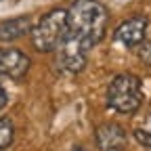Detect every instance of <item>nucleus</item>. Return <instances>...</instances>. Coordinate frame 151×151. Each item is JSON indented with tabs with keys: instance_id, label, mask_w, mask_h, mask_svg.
<instances>
[{
	"instance_id": "9",
	"label": "nucleus",
	"mask_w": 151,
	"mask_h": 151,
	"mask_svg": "<svg viewBox=\"0 0 151 151\" xmlns=\"http://www.w3.org/2000/svg\"><path fill=\"white\" fill-rule=\"evenodd\" d=\"M137 55H139V59L147 65H151V42L149 40H143L139 46H137Z\"/></svg>"
},
{
	"instance_id": "8",
	"label": "nucleus",
	"mask_w": 151,
	"mask_h": 151,
	"mask_svg": "<svg viewBox=\"0 0 151 151\" xmlns=\"http://www.w3.org/2000/svg\"><path fill=\"white\" fill-rule=\"evenodd\" d=\"M13 139H15V128H13V124H11L9 120H4V118H0V149L11 147Z\"/></svg>"
},
{
	"instance_id": "4",
	"label": "nucleus",
	"mask_w": 151,
	"mask_h": 151,
	"mask_svg": "<svg viewBox=\"0 0 151 151\" xmlns=\"http://www.w3.org/2000/svg\"><path fill=\"white\" fill-rule=\"evenodd\" d=\"M145 34H147V19L141 17V15H137V17L126 19L124 23H120L118 29H116V34H113V38H116L118 42H122L124 46L137 48L145 40Z\"/></svg>"
},
{
	"instance_id": "7",
	"label": "nucleus",
	"mask_w": 151,
	"mask_h": 151,
	"mask_svg": "<svg viewBox=\"0 0 151 151\" xmlns=\"http://www.w3.org/2000/svg\"><path fill=\"white\" fill-rule=\"evenodd\" d=\"M32 17L21 15V17H13L0 23V42H13L17 38L25 36L27 32H32Z\"/></svg>"
},
{
	"instance_id": "1",
	"label": "nucleus",
	"mask_w": 151,
	"mask_h": 151,
	"mask_svg": "<svg viewBox=\"0 0 151 151\" xmlns=\"http://www.w3.org/2000/svg\"><path fill=\"white\" fill-rule=\"evenodd\" d=\"M107 21V9L99 0H73L67 9V29L61 40H69L90 52L103 40Z\"/></svg>"
},
{
	"instance_id": "5",
	"label": "nucleus",
	"mask_w": 151,
	"mask_h": 151,
	"mask_svg": "<svg viewBox=\"0 0 151 151\" xmlns=\"http://www.w3.org/2000/svg\"><path fill=\"white\" fill-rule=\"evenodd\" d=\"M94 141L101 151H124L128 137L124 128L118 124H101L94 132Z\"/></svg>"
},
{
	"instance_id": "6",
	"label": "nucleus",
	"mask_w": 151,
	"mask_h": 151,
	"mask_svg": "<svg viewBox=\"0 0 151 151\" xmlns=\"http://www.w3.org/2000/svg\"><path fill=\"white\" fill-rule=\"evenodd\" d=\"M29 69L27 55L19 48H0V76L9 78H21Z\"/></svg>"
},
{
	"instance_id": "10",
	"label": "nucleus",
	"mask_w": 151,
	"mask_h": 151,
	"mask_svg": "<svg viewBox=\"0 0 151 151\" xmlns=\"http://www.w3.org/2000/svg\"><path fill=\"white\" fill-rule=\"evenodd\" d=\"M134 137H137V141H139L141 145H145V147H151V132L137 130V132H134Z\"/></svg>"
},
{
	"instance_id": "2",
	"label": "nucleus",
	"mask_w": 151,
	"mask_h": 151,
	"mask_svg": "<svg viewBox=\"0 0 151 151\" xmlns=\"http://www.w3.org/2000/svg\"><path fill=\"white\" fill-rule=\"evenodd\" d=\"M143 103L141 80L132 73H120L107 88V105L118 113H134Z\"/></svg>"
},
{
	"instance_id": "3",
	"label": "nucleus",
	"mask_w": 151,
	"mask_h": 151,
	"mask_svg": "<svg viewBox=\"0 0 151 151\" xmlns=\"http://www.w3.org/2000/svg\"><path fill=\"white\" fill-rule=\"evenodd\" d=\"M67 29V9H52L32 27V44L38 52H50L59 46Z\"/></svg>"
},
{
	"instance_id": "11",
	"label": "nucleus",
	"mask_w": 151,
	"mask_h": 151,
	"mask_svg": "<svg viewBox=\"0 0 151 151\" xmlns=\"http://www.w3.org/2000/svg\"><path fill=\"white\" fill-rule=\"evenodd\" d=\"M6 90L2 88V84H0V109H4V105H6Z\"/></svg>"
}]
</instances>
